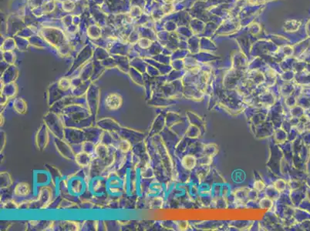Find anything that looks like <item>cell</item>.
Returning a JSON list of instances; mask_svg holds the SVG:
<instances>
[{
    "label": "cell",
    "instance_id": "cell-4",
    "mask_svg": "<svg viewBox=\"0 0 310 231\" xmlns=\"http://www.w3.org/2000/svg\"><path fill=\"white\" fill-rule=\"evenodd\" d=\"M75 160L81 167H87L90 164V160H91L90 153L86 152H80L75 156Z\"/></svg>",
    "mask_w": 310,
    "mask_h": 231
},
{
    "label": "cell",
    "instance_id": "cell-1",
    "mask_svg": "<svg viewBox=\"0 0 310 231\" xmlns=\"http://www.w3.org/2000/svg\"><path fill=\"white\" fill-rule=\"evenodd\" d=\"M122 103V97L117 93H111L108 95L105 99V104L106 108L110 110H118L121 107Z\"/></svg>",
    "mask_w": 310,
    "mask_h": 231
},
{
    "label": "cell",
    "instance_id": "cell-6",
    "mask_svg": "<svg viewBox=\"0 0 310 231\" xmlns=\"http://www.w3.org/2000/svg\"><path fill=\"white\" fill-rule=\"evenodd\" d=\"M130 144L128 142L126 141V140H122L119 144V149H121L122 152H126L130 149Z\"/></svg>",
    "mask_w": 310,
    "mask_h": 231
},
{
    "label": "cell",
    "instance_id": "cell-5",
    "mask_svg": "<svg viewBox=\"0 0 310 231\" xmlns=\"http://www.w3.org/2000/svg\"><path fill=\"white\" fill-rule=\"evenodd\" d=\"M13 108L19 113H25L26 110V104L22 99H17L13 103Z\"/></svg>",
    "mask_w": 310,
    "mask_h": 231
},
{
    "label": "cell",
    "instance_id": "cell-2",
    "mask_svg": "<svg viewBox=\"0 0 310 231\" xmlns=\"http://www.w3.org/2000/svg\"><path fill=\"white\" fill-rule=\"evenodd\" d=\"M48 140L49 137L47 128L45 126H43L36 135V144L38 147H42V149H44L48 143Z\"/></svg>",
    "mask_w": 310,
    "mask_h": 231
},
{
    "label": "cell",
    "instance_id": "cell-3",
    "mask_svg": "<svg viewBox=\"0 0 310 231\" xmlns=\"http://www.w3.org/2000/svg\"><path fill=\"white\" fill-rule=\"evenodd\" d=\"M14 192L18 196H28L30 193V186L26 183H19L15 187Z\"/></svg>",
    "mask_w": 310,
    "mask_h": 231
}]
</instances>
